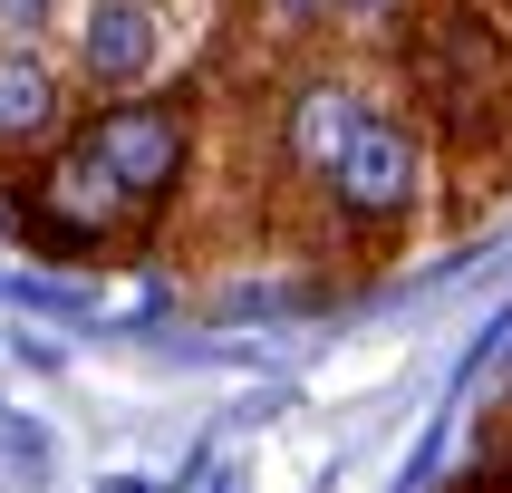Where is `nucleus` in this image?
<instances>
[{
	"mask_svg": "<svg viewBox=\"0 0 512 493\" xmlns=\"http://www.w3.org/2000/svg\"><path fill=\"white\" fill-rule=\"evenodd\" d=\"M435 184H445V145L416 107H406V87H377V107L358 116L339 136V155L300 184L319 232H339V242H397L435 213Z\"/></svg>",
	"mask_w": 512,
	"mask_h": 493,
	"instance_id": "obj_2",
	"label": "nucleus"
},
{
	"mask_svg": "<svg viewBox=\"0 0 512 493\" xmlns=\"http://www.w3.org/2000/svg\"><path fill=\"white\" fill-rule=\"evenodd\" d=\"M261 10H271L281 29H300V39H319V29H339V20H329V0H261Z\"/></svg>",
	"mask_w": 512,
	"mask_h": 493,
	"instance_id": "obj_8",
	"label": "nucleus"
},
{
	"mask_svg": "<svg viewBox=\"0 0 512 493\" xmlns=\"http://www.w3.org/2000/svg\"><path fill=\"white\" fill-rule=\"evenodd\" d=\"M58 20V0H0V39H39Z\"/></svg>",
	"mask_w": 512,
	"mask_h": 493,
	"instance_id": "obj_7",
	"label": "nucleus"
},
{
	"mask_svg": "<svg viewBox=\"0 0 512 493\" xmlns=\"http://www.w3.org/2000/svg\"><path fill=\"white\" fill-rule=\"evenodd\" d=\"M0 435H10V455H20L29 474H39V464H49V435H39V426H20V416H10V426H0Z\"/></svg>",
	"mask_w": 512,
	"mask_h": 493,
	"instance_id": "obj_9",
	"label": "nucleus"
},
{
	"mask_svg": "<svg viewBox=\"0 0 512 493\" xmlns=\"http://www.w3.org/2000/svg\"><path fill=\"white\" fill-rule=\"evenodd\" d=\"M68 136L107 165V184L126 194V213H136L145 232L165 223L174 203L194 194V165H203V107L194 97H174V87H136V97H97V107H78V126Z\"/></svg>",
	"mask_w": 512,
	"mask_h": 493,
	"instance_id": "obj_3",
	"label": "nucleus"
},
{
	"mask_svg": "<svg viewBox=\"0 0 512 493\" xmlns=\"http://www.w3.org/2000/svg\"><path fill=\"white\" fill-rule=\"evenodd\" d=\"M165 58H174V0H87L78 10L68 68L87 97H136L165 78Z\"/></svg>",
	"mask_w": 512,
	"mask_h": 493,
	"instance_id": "obj_4",
	"label": "nucleus"
},
{
	"mask_svg": "<svg viewBox=\"0 0 512 493\" xmlns=\"http://www.w3.org/2000/svg\"><path fill=\"white\" fill-rule=\"evenodd\" d=\"M78 68L49 58L39 39H0V174L10 165H39L68 126H78Z\"/></svg>",
	"mask_w": 512,
	"mask_h": 493,
	"instance_id": "obj_5",
	"label": "nucleus"
},
{
	"mask_svg": "<svg viewBox=\"0 0 512 493\" xmlns=\"http://www.w3.org/2000/svg\"><path fill=\"white\" fill-rule=\"evenodd\" d=\"M387 49H397V87L435 126L445 165L512 155V0H426Z\"/></svg>",
	"mask_w": 512,
	"mask_h": 493,
	"instance_id": "obj_1",
	"label": "nucleus"
},
{
	"mask_svg": "<svg viewBox=\"0 0 512 493\" xmlns=\"http://www.w3.org/2000/svg\"><path fill=\"white\" fill-rule=\"evenodd\" d=\"M416 10H426V0H329V20H339L348 39H397Z\"/></svg>",
	"mask_w": 512,
	"mask_h": 493,
	"instance_id": "obj_6",
	"label": "nucleus"
}]
</instances>
